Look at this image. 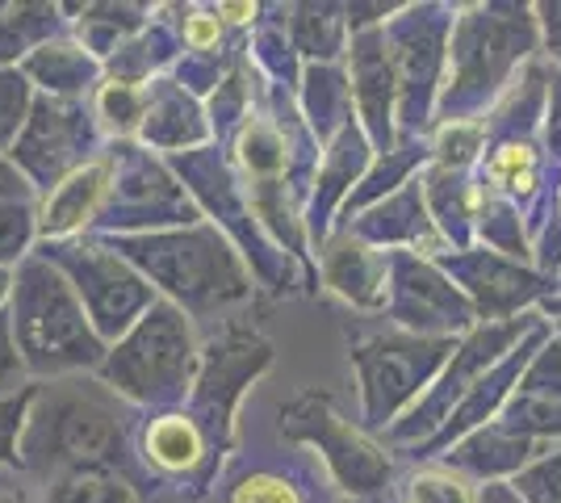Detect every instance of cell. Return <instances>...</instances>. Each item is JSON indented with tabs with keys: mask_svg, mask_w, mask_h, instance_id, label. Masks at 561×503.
Masks as SVG:
<instances>
[{
	"mask_svg": "<svg viewBox=\"0 0 561 503\" xmlns=\"http://www.w3.org/2000/svg\"><path fill=\"white\" fill-rule=\"evenodd\" d=\"M22 466L43 479H59L71 470H110L139 487L122 399L89 374L38 382L22 436Z\"/></svg>",
	"mask_w": 561,
	"mask_h": 503,
	"instance_id": "obj_1",
	"label": "cell"
},
{
	"mask_svg": "<svg viewBox=\"0 0 561 503\" xmlns=\"http://www.w3.org/2000/svg\"><path fill=\"white\" fill-rule=\"evenodd\" d=\"M105 243L122 252L156 286V294L181 307L188 319L227 311L252 294L248 264L234 252L231 236L214 222L142 231V236H110Z\"/></svg>",
	"mask_w": 561,
	"mask_h": 503,
	"instance_id": "obj_2",
	"label": "cell"
},
{
	"mask_svg": "<svg viewBox=\"0 0 561 503\" xmlns=\"http://www.w3.org/2000/svg\"><path fill=\"white\" fill-rule=\"evenodd\" d=\"M9 319H13V340H18V353H22L30 378L55 382V378L96 374L110 353V344L96 335L76 286L43 252H30L13 268Z\"/></svg>",
	"mask_w": 561,
	"mask_h": 503,
	"instance_id": "obj_3",
	"label": "cell"
},
{
	"mask_svg": "<svg viewBox=\"0 0 561 503\" xmlns=\"http://www.w3.org/2000/svg\"><path fill=\"white\" fill-rule=\"evenodd\" d=\"M202 369V344L193 319L172 302H156L130 332L105 353L96 382H105L117 399L156 411H181L193 395Z\"/></svg>",
	"mask_w": 561,
	"mask_h": 503,
	"instance_id": "obj_4",
	"label": "cell"
},
{
	"mask_svg": "<svg viewBox=\"0 0 561 503\" xmlns=\"http://www.w3.org/2000/svg\"><path fill=\"white\" fill-rule=\"evenodd\" d=\"M43 256L64 268V277L76 286L84 311L93 319L96 335L110 348L160 302L156 286L105 240H89V236L50 240L43 243Z\"/></svg>",
	"mask_w": 561,
	"mask_h": 503,
	"instance_id": "obj_5",
	"label": "cell"
},
{
	"mask_svg": "<svg viewBox=\"0 0 561 503\" xmlns=\"http://www.w3.org/2000/svg\"><path fill=\"white\" fill-rule=\"evenodd\" d=\"M524 47H533V18L524 9H473L469 18H461L448 38V114L478 110L486 96L499 93L512 68L524 59Z\"/></svg>",
	"mask_w": 561,
	"mask_h": 503,
	"instance_id": "obj_6",
	"label": "cell"
},
{
	"mask_svg": "<svg viewBox=\"0 0 561 503\" xmlns=\"http://www.w3.org/2000/svg\"><path fill=\"white\" fill-rule=\"evenodd\" d=\"M114 181L105 193V206L96 215L93 231L110 236H142V231H172L202 222L188 190L168 172L151 151L135 144L114 147Z\"/></svg>",
	"mask_w": 561,
	"mask_h": 503,
	"instance_id": "obj_7",
	"label": "cell"
},
{
	"mask_svg": "<svg viewBox=\"0 0 561 503\" xmlns=\"http://www.w3.org/2000/svg\"><path fill=\"white\" fill-rule=\"evenodd\" d=\"M96 144H101V126L84 101L38 93L9 160L30 181V190L50 193L68 176H76L80 168L93 164Z\"/></svg>",
	"mask_w": 561,
	"mask_h": 503,
	"instance_id": "obj_8",
	"label": "cell"
},
{
	"mask_svg": "<svg viewBox=\"0 0 561 503\" xmlns=\"http://www.w3.org/2000/svg\"><path fill=\"white\" fill-rule=\"evenodd\" d=\"M273 361V344L252 328H222L210 344L202 348V369L188 395V415L202 424L210 441L214 457L218 449H231V424L234 408L243 399V390L256 382Z\"/></svg>",
	"mask_w": 561,
	"mask_h": 503,
	"instance_id": "obj_9",
	"label": "cell"
},
{
	"mask_svg": "<svg viewBox=\"0 0 561 503\" xmlns=\"http://www.w3.org/2000/svg\"><path fill=\"white\" fill-rule=\"evenodd\" d=\"M453 348V335H374L365 340L352 361L360 369V395H365V420L369 424H386L394 420V411H402L423 386L432 382L445 369Z\"/></svg>",
	"mask_w": 561,
	"mask_h": 503,
	"instance_id": "obj_10",
	"label": "cell"
},
{
	"mask_svg": "<svg viewBox=\"0 0 561 503\" xmlns=\"http://www.w3.org/2000/svg\"><path fill=\"white\" fill-rule=\"evenodd\" d=\"M280 428L294 441L319 449L331 479L348 495H374L390 479V457L365 432L352 428L344 415H335L323 395H298L289 408H280Z\"/></svg>",
	"mask_w": 561,
	"mask_h": 503,
	"instance_id": "obj_11",
	"label": "cell"
},
{
	"mask_svg": "<svg viewBox=\"0 0 561 503\" xmlns=\"http://www.w3.org/2000/svg\"><path fill=\"white\" fill-rule=\"evenodd\" d=\"M537 328L540 323L528 319V315H524V319H494L486 328H473L466 344H461V348L453 353V361L445 365V374L432 382L427 399H420L415 408L407 411V420L394 424L390 436H394V441H415V436H432L436 428H445L448 408H461L469 390L482 382L478 374L507 357V353H512V340L537 332Z\"/></svg>",
	"mask_w": 561,
	"mask_h": 503,
	"instance_id": "obj_12",
	"label": "cell"
},
{
	"mask_svg": "<svg viewBox=\"0 0 561 503\" xmlns=\"http://www.w3.org/2000/svg\"><path fill=\"white\" fill-rule=\"evenodd\" d=\"M390 307L398 323L415 335L448 340V332L473 323V302L466 298V289L448 286L440 268H432L407 248L390 252Z\"/></svg>",
	"mask_w": 561,
	"mask_h": 503,
	"instance_id": "obj_13",
	"label": "cell"
},
{
	"mask_svg": "<svg viewBox=\"0 0 561 503\" xmlns=\"http://www.w3.org/2000/svg\"><path fill=\"white\" fill-rule=\"evenodd\" d=\"M432 13L436 9H407L386 30L398 76V114H402L407 130L423 126L432 89H436V68H440V55L448 50V18H432Z\"/></svg>",
	"mask_w": 561,
	"mask_h": 503,
	"instance_id": "obj_14",
	"label": "cell"
},
{
	"mask_svg": "<svg viewBox=\"0 0 561 503\" xmlns=\"http://www.w3.org/2000/svg\"><path fill=\"white\" fill-rule=\"evenodd\" d=\"M352 96L360 105V118H365V130L374 135V144L390 156V144H394V96H398V76H394V55H390V43H386V30L381 25H369V30H356L352 38Z\"/></svg>",
	"mask_w": 561,
	"mask_h": 503,
	"instance_id": "obj_15",
	"label": "cell"
},
{
	"mask_svg": "<svg viewBox=\"0 0 561 503\" xmlns=\"http://www.w3.org/2000/svg\"><path fill=\"white\" fill-rule=\"evenodd\" d=\"M445 264L448 273H457V282L466 286V298L473 302V311L512 315L519 307H528L545 289L533 273H524L503 252H461V256H448Z\"/></svg>",
	"mask_w": 561,
	"mask_h": 503,
	"instance_id": "obj_16",
	"label": "cell"
},
{
	"mask_svg": "<svg viewBox=\"0 0 561 503\" xmlns=\"http://www.w3.org/2000/svg\"><path fill=\"white\" fill-rule=\"evenodd\" d=\"M110 181H114V160L101 156L76 176H68L59 190H50L38 206V240H76L84 227H93L105 206Z\"/></svg>",
	"mask_w": 561,
	"mask_h": 503,
	"instance_id": "obj_17",
	"label": "cell"
},
{
	"mask_svg": "<svg viewBox=\"0 0 561 503\" xmlns=\"http://www.w3.org/2000/svg\"><path fill=\"white\" fill-rule=\"evenodd\" d=\"M323 277L340 298H348L352 307L377 311L390 302V256L374 243L348 236V231L323 248Z\"/></svg>",
	"mask_w": 561,
	"mask_h": 503,
	"instance_id": "obj_18",
	"label": "cell"
},
{
	"mask_svg": "<svg viewBox=\"0 0 561 503\" xmlns=\"http://www.w3.org/2000/svg\"><path fill=\"white\" fill-rule=\"evenodd\" d=\"M139 139L168 156H181L185 147L206 139V114L181 80H156V89H147V118Z\"/></svg>",
	"mask_w": 561,
	"mask_h": 503,
	"instance_id": "obj_19",
	"label": "cell"
},
{
	"mask_svg": "<svg viewBox=\"0 0 561 503\" xmlns=\"http://www.w3.org/2000/svg\"><path fill=\"white\" fill-rule=\"evenodd\" d=\"M142 461L156 466L160 475H193V470H210L214 449L206 441L202 424L188 411H160L156 420H147L142 428Z\"/></svg>",
	"mask_w": 561,
	"mask_h": 503,
	"instance_id": "obj_20",
	"label": "cell"
},
{
	"mask_svg": "<svg viewBox=\"0 0 561 503\" xmlns=\"http://www.w3.org/2000/svg\"><path fill=\"white\" fill-rule=\"evenodd\" d=\"M22 76L47 96L84 101V93H96L101 64H96L93 50H84L76 38H50V43H43V47L25 59Z\"/></svg>",
	"mask_w": 561,
	"mask_h": 503,
	"instance_id": "obj_21",
	"label": "cell"
},
{
	"mask_svg": "<svg viewBox=\"0 0 561 503\" xmlns=\"http://www.w3.org/2000/svg\"><path fill=\"white\" fill-rule=\"evenodd\" d=\"M540 335H545V328H537V332L528 335V340H524V348H512V357L499 361L486 382H478L473 390H469L466 403H461V408H457V415H453V424H445V428L432 436V445H436V449H440V445H448L453 436L469 432L473 424H482L486 415H494L503 399H512V382H519V378H524V369L533 365V353L540 348Z\"/></svg>",
	"mask_w": 561,
	"mask_h": 503,
	"instance_id": "obj_22",
	"label": "cell"
},
{
	"mask_svg": "<svg viewBox=\"0 0 561 503\" xmlns=\"http://www.w3.org/2000/svg\"><path fill=\"white\" fill-rule=\"evenodd\" d=\"M348 236L374 243V248H390V252H394V243L427 240V210H423L420 181H407L398 193H390L369 218L348 222Z\"/></svg>",
	"mask_w": 561,
	"mask_h": 503,
	"instance_id": "obj_23",
	"label": "cell"
},
{
	"mask_svg": "<svg viewBox=\"0 0 561 503\" xmlns=\"http://www.w3.org/2000/svg\"><path fill=\"white\" fill-rule=\"evenodd\" d=\"M537 449V441L528 436H515L512 428L503 424H486L473 436H466L453 454H448V470H466V475H482V479H494V475H507V470H519Z\"/></svg>",
	"mask_w": 561,
	"mask_h": 503,
	"instance_id": "obj_24",
	"label": "cell"
},
{
	"mask_svg": "<svg viewBox=\"0 0 561 503\" xmlns=\"http://www.w3.org/2000/svg\"><path fill=\"white\" fill-rule=\"evenodd\" d=\"M369 164V144H365V135L356 130V126H344L335 139H331V151L323 168H319V193H314V206H310V222L323 231L328 227V215L331 206L340 202V193H348L356 181H360V172Z\"/></svg>",
	"mask_w": 561,
	"mask_h": 503,
	"instance_id": "obj_25",
	"label": "cell"
},
{
	"mask_svg": "<svg viewBox=\"0 0 561 503\" xmlns=\"http://www.w3.org/2000/svg\"><path fill=\"white\" fill-rule=\"evenodd\" d=\"M59 30L55 4H4L0 13V72L18 68V59H30L34 50L50 43Z\"/></svg>",
	"mask_w": 561,
	"mask_h": 503,
	"instance_id": "obj_26",
	"label": "cell"
},
{
	"mask_svg": "<svg viewBox=\"0 0 561 503\" xmlns=\"http://www.w3.org/2000/svg\"><path fill=\"white\" fill-rule=\"evenodd\" d=\"M172 55H176V43L156 25V30H139L130 43H122L105 59V72H110L114 84H135V89H142V80H151V72H160Z\"/></svg>",
	"mask_w": 561,
	"mask_h": 503,
	"instance_id": "obj_27",
	"label": "cell"
},
{
	"mask_svg": "<svg viewBox=\"0 0 561 503\" xmlns=\"http://www.w3.org/2000/svg\"><path fill=\"white\" fill-rule=\"evenodd\" d=\"M135 495L139 487L110 470H71L43 487V503H135Z\"/></svg>",
	"mask_w": 561,
	"mask_h": 503,
	"instance_id": "obj_28",
	"label": "cell"
},
{
	"mask_svg": "<svg viewBox=\"0 0 561 503\" xmlns=\"http://www.w3.org/2000/svg\"><path fill=\"white\" fill-rule=\"evenodd\" d=\"M348 96L352 84H344V76L331 72V68H306V110L310 122L319 130V139H331L348 126Z\"/></svg>",
	"mask_w": 561,
	"mask_h": 503,
	"instance_id": "obj_29",
	"label": "cell"
},
{
	"mask_svg": "<svg viewBox=\"0 0 561 503\" xmlns=\"http://www.w3.org/2000/svg\"><path fill=\"white\" fill-rule=\"evenodd\" d=\"M93 114L96 126L114 139H130V135H142V118H147V89H135V84H114L105 80L93 93Z\"/></svg>",
	"mask_w": 561,
	"mask_h": 503,
	"instance_id": "obj_30",
	"label": "cell"
},
{
	"mask_svg": "<svg viewBox=\"0 0 561 503\" xmlns=\"http://www.w3.org/2000/svg\"><path fill=\"white\" fill-rule=\"evenodd\" d=\"M486 185L503 197H533L537 190V147L524 139H507L503 147H494V156L486 160Z\"/></svg>",
	"mask_w": 561,
	"mask_h": 503,
	"instance_id": "obj_31",
	"label": "cell"
},
{
	"mask_svg": "<svg viewBox=\"0 0 561 503\" xmlns=\"http://www.w3.org/2000/svg\"><path fill=\"white\" fill-rule=\"evenodd\" d=\"M423 197L432 206V215L440 218L448 240H466L469 222H473V210H469V185H461V172L453 168H436L423 185Z\"/></svg>",
	"mask_w": 561,
	"mask_h": 503,
	"instance_id": "obj_32",
	"label": "cell"
},
{
	"mask_svg": "<svg viewBox=\"0 0 561 503\" xmlns=\"http://www.w3.org/2000/svg\"><path fill=\"white\" fill-rule=\"evenodd\" d=\"M34 84L22 76V68H9L0 72V156H9L18 135L30 122V110H34Z\"/></svg>",
	"mask_w": 561,
	"mask_h": 503,
	"instance_id": "obj_33",
	"label": "cell"
},
{
	"mask_svg": "<svg viewBox=\"0 0 561 503\" xmlns=\"http://www.w3.org/2000/svg\"><path fill=\"white\" fill-rule=\"evenodd\" d=\"M34 395H38V382L0 399V466H22V436L30 408H34Z\"/></svg>",
	"mask_w": 561,
	"mask_h": 503,
	"instance_id": "obj_34",
	"label": "cell"
},
{
	"mask_svg": "<svg viewBox=\"0 0 561 503\" xmlns=\"http://www.w3.org/2000/svg\"><path fill=\"white\" fill-rule=\"evenodd\" d=\"M515 495L524 503H561V445L545 449V457L519 470Z\"/></svg>",
	"mask_w": 561,
	"mask_h": 503,
	"instance_id": "obj_35",
	"label": "cell"
},
{
	"mask_svg": "<svg viewBox=\"0 0 561 503\" xmlns=\"http://www.w3.org/2000/svg\"><path fill=\"white\" fill-rule=\"evenodd\" d=\"M420 151L423 147H407V156H398V151H390V156H386V164H381V172H374V176H365V181H360V190H352L348 193V206H344V210H360V206H365V202H374V197H381V193H386V197H390V193H398V176H407V172H411V164H415V160H420Z\"/></svg>",
	"mask_w": 561,
	"mask_h": 503,
	"instance_id": "obj_36",
	"label": "cell"
},
{
	"mask_svg": "<svg viewBox=\"0 0 561 503\" xmlns=\"http://www.w3.org/2000/svg\"><path fill=\"white\" fill-rule=\"evenodd\" d=\"M478 151H482V126H473V122H448L445 130H440V144H436L440 168L461 172Z\"/></svg>",
	"mask_w": 561,
	"mask_h": 503,
	"instance_id": "obj_37",
	"label": "cell"
},
{
	"mask_svg": "<svg viewBox=\"0 0 561 503\" xmlns=\"http://www.w3.org/2000/svg\"><path fill=\"white\" fill-rule=\"evenodd\" d=\"M30 386V369H25L22 353H18V340H13V319H9V307L0 311V399L18 395Z\"/></svg>",
	"mask_w": 561,
	"mask_h": 503,
	"instance_id": "obj_38",
	"label": "cell"
},
{
	"mask_svg": "<svg viewBox=\"0 0 561 503\" xmlns=\"http://www.w3.org/2000/svg\"><path fill=\"white\" fill-rule=\"evenodd\" d=\"M411 503H478L453 470H427L411 482Z\"/></svg>",
	"mask_w": 561,
	"mask_h": 503,
	"instance_id": "obj_39",
	"label": "cell"
},
{
	"mask_svg": "<svg viewBox=\"0 0 561 503\" xmlns=\"http://www.w3.org/2000/svg\"><path fill=\"white\" fill-rule=\"evenodd\" d=\"M227 503H302V500H298L294 482L280 479V475H248V479L234 482Z\"/></svg>",
	"mask_w": 561,
	"mask_h": 503,
	"instance_id": "obj_40",
	"label": "cell"
},
{
	"mask_svg": "<svg viewBox=\"0 0 561 503\" xmlns=\"http://www.w3.org/2000/svg\"><path fill=\"white\" fill-rule=\"evenodd\" d=\"M9 197H34V190H30V181H25L22 172L13 168V160L0 156V202H9Z\"/></svg>",
	"mask_w": 561,
	"mask_h": 503,
	"instance_id": "obj_41",
	"label": "cell"
},
{
	"mask_svg": "<svg viewBox=\"0 0 561 503\" xmlns=\"http://www.w3.org/2000/svg\"><path fill=\"white\" fill-rule=\"evenodd\" d=\"M478 503H524V500L515 495V487H507V482H486Z\"/></svg>",
	"mask_w": 561,
	"mask_h": 503,
	"instance_id": "obj_42",
	"label": "cell"
},
{
	"mask_svg": "<svg viewBox=\"0 0 561 503\" xmlns=\"http://www.w3.org/2000/svg\"><path fill=\"white\" fill-rule=\"evenodd\" d=\"M540 13H545V25H549V47L561 59V4H545Z\"/></svg>",
	"mask_w": 561,
	"mask_h": 503,
	"instance_id": "obj_43",
	"label": "cell"
},
{
	"mask_svg": "<svg viewBox=\"0 0 561 503\" xmlns=\"http://www.w3.org/2000/svg\"><path fill=\"white\" fill-rule=\"evenodd\" d=\"M549 144L561 147V76H553V114H549Z\"/></svg>",
	"mask_w": 561,
	"mask_h": 503,
	"instance_id": "obj_44",
	"label": "cell"
},
{
	"mask_svg": "<svg viewBox=\"0 0 561 503\" xmlns=\"http://www.w3.org/2000/svg\"><path fill=\"white\" fill-rule=\"evenodd\" d=\"M9 294H13V268H0V311H4Z\"/></svg>",
	"mask_w": 561,
	"mask_h": 503,
	"instance_id": "obj_45",
	"label": "cell"
},
{
	"mask_svg": "<svg viewBox=\"0 0 561 503\" xmlns=\"http://www.w3.org/2000/svg\"><path fill=\"white\" fill-rule=\"evenodd\" d=\"M545 307H549V311H558V315H561V298H558V302H545Z\"/></svg>",
	"mask_w": 561,
	"mask_h": 503,
	"instance_id": "obj_46",
	"label": "cell"
},
{
	"mask_svg": "<svg viewBox=\"0 0 561 503\" xmlns=\"http://www.w3.org/2000/svg\"><path fill=\"white\" fill-rule=\"evenodd\" d=\"M0 503H25V500H13V495H0Z\"/></svg>",
	"mask_w": 561,
	"mask_h": 503,
	"instance_id": "obj_47",
	"label": "cell"
},
{
	"mask_svg": "<svg viewBox=\"0 0 561 503\" xmlns=\"http://www.w3.org/2000/svg\"><path fill=\"white\" fill-rule=\"evenodd\" d=\"M0 9H4V4H0Z\"/></svg>",
	"mask_w": 561,
	"mask_h": 503,
	"instance_id": "obj_48",
	"label": "cell"
}]
</instances>
